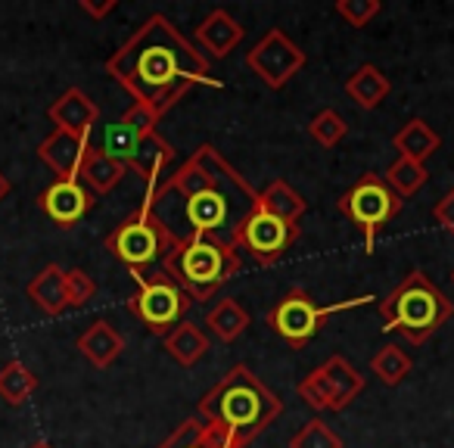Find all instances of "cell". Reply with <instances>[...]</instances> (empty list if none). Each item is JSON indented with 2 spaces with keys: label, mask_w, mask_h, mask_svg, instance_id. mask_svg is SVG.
<instances>
[{
  "label": "cell",
  "mask_w": 454,
  "mask_h": 448,
  "mask_svg": "<svg viewBox=\"0 0 454 448\" xmlns=\"http://www.w3.org/2000/svg\"><path fill=\"white\" fill-rule=\"evenodd\" d=\"M106 72L134 97V103L153 106L162 115L200 84L221 88V82L212 78L208 59L162 13H153L106 59Z\"/></svg>",
  "instance_id": "cell-1"
},
{
  "label": "cell",
  "mask_w": 454,
  "mask_h": 448,
  "mask_svg": "<svg viewBox=\"0 0 454 448\" xmlns=\"http://www.w3.org/2000/svg\"><path fill=\"white\" fill-rule=\"evenodd\" d=\"M162 218L168 228L171 240H187V237H215L234 247V237L240 224L255 212L259 206V193L255 187L240 175L231 171L218 184L206 190H196L190 196H168V200H153L144 202Z\"/></svg>",
  "instance_id": "cell-2"
},
{
  "label": "cell",
  "mask_w": 454,
  "mask_h": 448,
  "mask_svg": "<svg viewBox=\"0 0 454 448\" xmlns=\"http://www.w3.org/2000/svg\"><path fill=\"white\" fill-rule=\"evenodd\" d=\"M284 411V402L249 371L247 365H234L196 405L202 423H218L234 436L243 448L265 433Z\"/></svg>",
  "instance_id": "cell-3"
},
{
  "label": "cell",
  "mask_w": 454,
  "mask_h": 448,
  "mask_svg": "<svg viewBox=\"0 0 454 448\" xmlns=\"http://www.w3.org/2000/svg\"><path fill=\"white\" fill-rule=\"evenodd\" d=\"M243 262L237 247L215 237H187L171 243L162 271L187 293L190 303H208L227 280L240 274Z\"/></svg>",
  "instance_id": "cell-4"
},
{
  "label": "cell",
  "mask_w": 454,
  "mask_h": 448,
  "mask_svg": "<svg viewBox=\"0 0 454 448\" xmlns=\"http://www.w3.org/2000/svg\"><path fill=\"white\" fill-rule=\"evenodd\" d=\"M377 311L386 334H398L411 346H420L454 315V303L423 271H411L389 296L380 299Z\"/></svg>",
  "instance_id": "cell-5"
},
{
  "label": "cell",
  "mask_w": 454,
  "mask_h": 448,
  "mask_svg": "<svg viewBox=\"0 0 454 448\" xmlns=\"http://www.w3.org/2000/svg\"><path fill=\"white\" fill-rule=\"evenodd\" d=\"M377 296H358V299H346V303L336 305H317L315 296L302 287H293L280 296V303L268 311V324L271 330L286 342L290 349H305L317 334L324 330L327 318L340 315V311L358 309V305L373 303Z\"/></svg>",
  "instance_id": "cell-6"
},
{
  "label": "cell",
  "mask_w": 454,
  "mask_h": 448,
  "mask_svg": "<svg viewBox=\"0 0 454 448\" xmlns=\"http://www.w3.org/2000/svg\"><path fill=\"white\" fill-rule=\"evenodd\" d=\"M171 243L175 240H171L162 218L144 202L121 224H115V231L106 237V249L131 271H146V268L159 265L168 255Z\"/></svg>",
  "instance_id": "cell-7"
},
{
  "label": "cell",
  "mask_w": 454,
  "mask_h": 448,
  "mask_svg": "<svg viewBox=\"0 0 454 448\" xmlns=\"http://www.w3.org/2000/svg\"><path fill=\"white\" fill-rule=\"evenodd\" d=\"M336 206H340V212L352 221V228L361 234L367 255L377 249V237L383 234L386 224L402 212V200L392 193V187L377 171L361 175L358 184L352 190H346Z\"/></svg>",
  "instance_id": "cell-8"
},
{
  "label": "cell",
  "mask_w": 454,
  "mask_h": 448,
  "mask_svg": "<svg viewBox=\"0 0 454 448\" xmlns=\"http://www.w3.org/2000/svg\"><path fill=\"white\" fill-rule=\"evenodd\" d=\"M137 293L128 299V311L144 324L150 334L165 336L184 321V315L190 311V299L175 280L165 271L146 274V271H131Z\"/></svg>",
  "instance_id": "cell-9"
},
{
  "label": "cell",
  "mask_w": 454,
  "mask_h": 448,
  "mask_svg": "<svg viewBox=\"0 0 454 448\" xmlns=\"http://www.w3.org/2000/svg\"><path fill=\"white\" fill-rule=\"evenodd\" d=\"M364 392V377L352 367L346 355H333L321 367L299 380V398L315 411H346Z\"/></svg>",
  "instance_id": "cell-10"
},
{
  "label": "cell",
  "mask_w": 454,
  "mask_h": 448,
  "mask_svg": "<svg viewBox=\"0 0 454 448\" xmlns=\"http://www.w3.org/2000/svg\"><path fill=\"white\" fill-rule=\"evenodd\" d=\"M299 240V224L278 218V215L265 212V208L255 206V212H249V218L240 224L234 237L237 249H247L249 259L262 268L278 265L286 255V249Z\"/></svg>",
  "instance_id": "cell-11"
},
{
  "label": "cell",
  "mask_w": 454,
  "mask_h": 448,
  "mask_svg": "<svg viewBox=\"0 0 454 448\" xmlns=\"http://www.w3.org/2000/svg\"><path fill=\"white\" fill-rule=\"evenodd\" d=\"M247 66L268 84V88L280 90L284 84H290V78L305 66V53L293 44L290 35H284L280 28H271V32L247 53Z\"/></svg>",
  "instance_id": "cell-12"
},
{
  "label": "cell",
  "mask_w": 454,
  "mask_h": 448,
  "mask_svg": "<svg viewBox=\"0 0 454 448\" xmlns=\"http://www.w3.org/2000/svg\"><path fill=\"white\" fill-rule=\"evenodd\" d=\"M38 206H41V212L57 224V228H75L78 221H82L84 215L97 206V200H94V193L78 181V177H72V181L57 177L51 187L41 190Z\"/></svg>",
  "instance_id": "cell-13"
},
{
  "label": "cell",
  "mask_w": 454,
  "mask_h": 448,
  "mask_svg": "<svg viewBox=\"0 0 454 448\" xmlns=\"http://www.w3.org/2000/svg\"><path fill=\"white\" fill-rule=\"evenodd\" d=\"M47 115L57 125V131H69L75 138L90 140V131H94L97 119H100V106L82 88H69L51 103Z\"/></svg>",
  "instance_id": "cell-14"
},
{
  "label": "cell",
  "mask_w": 454,
  "mask_h": 448,
  "mask_svg": "<svg viewBox=\"0 0 454 448\" xmlns=\"http://www.w3.org/2000/svg\"><path fill=\"white\" fill-rule=\"evenodd\" d=\"M88 144H90V140L75 138V134H69V131H57V128H53V131L47 134L44 140H41L38 159L57 177H63V181H72V177H78V169H82V159H84V150H88Z\"/></svg>",
  "instance_id": "cell-15"
},
{
  "label": "cell",
  "mask_w": 454,
  "mask_h": 448,
  "mask_svg": "<svg viewBox=\"0 0 454 448\" xmlns=\"http://www.w3.org/2000/svg\"><path fill=\"white\" fill-rule=\"evenodd\" d=\"M243 38H247V28L227 13V10H212V13L196 26V44L212 59L231 57L234 47L243 44Z\"/></svg>",
  "instance_id": "cell-16"
},
{
  "label": "cell",
  "mask_w": 454,
  "mask_h": 448,
  "mask_svg": "<svg viewBox=\"0 0 454 448\" xmlns=\"http://www.w3.org/2000/svg\"><path fill=\"white\" fill-rule=\"evenodd\" d=\"M125 175H128L125 165L115 162V159H109L97 144H88V150H84V159H82V169H78V181H82L84 187L90 190V193H94V196L113 193Z\"/></svg>",
  "instance_id": "cell-17"
},
{
  "label": "cell",
  "mask_w": 454,
  "mask_h": 448,
  "mask_svg": "<svg viewBox=\"0 0 454 448\" xmlns=\"http://www.w3.org/2000/svg\"><path fill=\"white\" fill-rule=\"evenodd\" d=\"M171 162H175V150H171L168 140L156 131V134H150V138L140 140L137 153H134V159H131L128 169H131L134 175L144 177L146 193H153V190L159 187V175H165Z\"/></svg>",
  "instance_id": "cell-18"
},
{
  "label": "cell",
  "mask_w": 454,
  "mask_h": 448,
  "mask_svg": "<svg viewBox=\"0 0 454 448\" xmlns=\"http://www.w3.org/2000/svg\"><path fill=\"white\" fill-rule=\"evenodd\" d=\"M26 293L47 318H59L66 309H69V296H66V271L59 265L41 268V271L28 280Z\"/></svg>",
  "instance_id": "cell-19"
},
{
  "label": "cell",
  "mask_w": 454,
  "mask_h": 448,
  "mask_svg": "<svg viewBox=\"0 0 454 448\" xmlns=\"http://www.w3.org/2000/svg\"><path fill=\"white\" fill-rule=\"evenodd\" d=\"M125 349V336L109 321H94L82 336H78V352L94 367H109Z\"/></svg>",
  "instance_id": "cell-20"
},
{
  "label": "cell",
  "mask_w": 454,
  "mask_h": 448,
  "mask_svg": "<svg viewBox=\"0 0 454 448\" xmlns=\"http://www.w3.org/2000/svg\"><path fill=\"white\" fill-rule=\"evenodd\" d=\"M392 144H395L398 156L414 159V162L423 165L442 146V138L433 131V125H429L427 119H420V115H417V119H411L408 125L398 128L395 138H392Z\"/></svg>",
  "instance_id": "cell-21"
},
{
  "label": "cell",
  "mask_w": 454,
  "mask_h": 448,
  "mask_svg": "<svg viewBox=\"0 0 454 448\" xmlns=\"http://www.w3.org/2000/svg\"><path fill=\"white\" fill-rule=\"evenodd\" d=\"M346 94L352 97L361 109H377L380 103L392 94V82L373 63H364L346 78Z\"/></svg>",
  "instance_id": "cell-22"
},
{
  "label": "cell",
  "mask_w": 454,
  "mask_h": 448,
  "mask_svg": "<svg viewBox=\"0 0 454 448\" xmlns=\"http://www.w3.org/2000/svg\"><path fill=\"white\" fill-rule=\"evenodd\" d=\"M162 346L181 367H193L208 352V336L196 324L181 321L171 334L162 336Z\"/></svg>",
  "instance_id": "cell-23"
},
{
  "label": "cell",
  "mask_w": 454,
  "mask_h": 448,
  "mask_svg": "<svg viewBox=\"0 0 454 448\" xmlns=\"http://www.w3.org/2000/svg\"><path fill=\"white\" fill-rule=\"evenodd\" d=\"M259 208H265V212L290 221V224H299V218L305 215L309 202H305L302 193H296L286 181H271L259 193Z\"/></svg>",
  "instance_id": "cell-24"
},
{
  "label": "cell",
  "mask_w": 454,
  "mask_h": 448,
  "mask_svg": "<svg viewBox=\"0 0 454 448\" xmlns=\"http://www.w3.org/2000/svg\"><path fill=\"white\" fill-rule=\"evenodd\" d=\"M206 324L221 342H234L237 336H243V330L249 327V311L243 309L237 299H221V303H215V309L208 311Z\"/></svg>",
  "instance_id": "cell-25"
},
{
  "label": "cell",
  "mask_w": 454,
  "mask_h": 448,
  "mask_svg": "<svg viewBox=\"0 0 454 448\" xmlns=\"http://www.w3.org/2000/svg\"><path fill=\"white\" fill-rule=\"evenodd\" d=\"M38 389V377L22 361H7L0 367V398L7 405H26Z\"/></svg>",
  "instance_id": "cell-26"
},
{
  "label": "cell",
  "mask_w": 454,
  "mask_h": 448,
  "mask_svg": "<svg viewBox=\"0 0 454 448\" xmlns=\"http://www.w3.org/2000/svg\"><path fill=\"white\" fill-rule=\"evenodd\" d=\"M427 169H423L420 162H414V159H404V156H398L395 162L386 169V175H383V181L392 187V193L398 196V200H411V196L417 193V190L427 184Z\"/></svg>",
  "instance_id": "cell-27"
},
{
  "label": "cell",
  "mask_w": 454,
  "mask_h": 448,
  "mask_svg": "<svg viewBox=\"0 0 454 448\" xmlns=\"http://www.w3.org/2000/svg\"><path fill=\"white\" fill-rule=\"evenodd\" d=\"M411 367H414V361L402 346H383L371 358V371L377 373V380L383 386H398L411 373Z\"/></svg>",
  "instance_id": "cell-28"
},
{
  "label": "cell",
  "mask_w": 454,
  "mask_h": 448,
  "mask_svg": "<svg viewBox=\"0 0 454 448\" xmlns=\"http://www.w3.org/2000/svg\"><path fill=\"white\" fill-rule=\"evenodd\" d=\"M137 146H140V138L128 125H121V122H113V125L103 131V146H100V150L106 153L109 159H115V162L125 165V169L131 165Z\"/></svg>",
  "instance_id": "cell-29"
},
{
  "label": "cell",
  "mask_w": 454,
  "mask_h": 448,
  "mask_svg": "<svg viewBox=\"0 0 454 448\" xmlns=\"http://www.w3.org/2000/svg\"><path fill=\"white\" fill-rule=\"evenodd\" d=\"M346 134H348V125L336 109H321V113L309 122V138L315 140V144L327 146V150L340 146L342 140H346Z\"/></svg>",
  "instance_id": "cell-30"
},
{
  "label": "cell",
  "mask_w": 454,
  "mask_h": 448,
  "mask_svg": "<svg viewBox=\"0 0 454 448\" xmlns=\"http://www.w3.org/2000/svg\"><path fill=\"white\" fill-rule=\"evenodd\" d=\"M290 448H346V445H342L340 433H333L321 417H311L290 439Z\"/></svg>",
  "instance_id": "cell-31"
},
{
  "label": "cell",
  "mask_w": 454,
  "mask_h": 448,
  "mask_svg": "<svg viewBox=\"0 0 454 448\" xmlns=\"http://www.w3.org/2000/svg\"><path fill=\"white\" fill-rule=\"evenodd\" d=\"M66 296H69V309H84L97 296L94 278L82 268H69L66 271Z\"/></svg>",
  "instance_id": "cell-32"
},
{
  "label": "cell",
  "mask_w": 454,
  "mask_h": 448,
  "mask_svg": "<svg viewBox=\"0 0 454 448\" xmlns=\"http://www.w3.org/2000/svg\"><path fill=\"white\" fill-rule=\"evenodd\" d=\"M159 119H162V113H156L153 106H144V103H131L119 122H121V125H128L140 140H144V138H150V134H156Z\"/></svg>",
  "instance_id": "cell-33"
},
{
  "label": "cell",
  "mask_w": 454,
  "mask_h": 448,
  "mask_svg": "<svg viewBox=\"0 0 454 448\" xmlns=\"http://www.w3.org/2000/svg\"><path fill=\"white\" fill-rule=\"evenodd\" d=\"M336 13L342 16V20L348 22L352 28H364L367 22L373 20V16L380 13V0H336Z\"/></svg>",
  "instance_id": "cell-34"
},
{
  "label": "cell",
  "mask_w": 454,
  "mask_h": 448,
  "mask_svg": "<svg viewBox=\"0 0 454 448\" xmlns=\"http://www.w3.org/2000/svg\"><path fill=\"white\" fill-rule=\"evenodd\" d=\"M159 448H206V442H202L200 417H190V420H184L181 427H177Z\"/></svg>",
  "instance_id": "cell-35"
},
{
  "label": "cell",
  "mask_w": 454,
  "mask_h": 448,
  "mask_svg": "<svg viewBox=\"0 0 454 448\" xmlns=\"http://www.w3.org/2000/svg\"><path fill=\"white\" fill-rule=\"evenodd\" d=\"M202 442H206V448H243L240 442L234 439V436L227 433L224 427H218V423H202Z\"/></svg>",
  "instance_id": "cell-36"
},
{
  "label": "cell",
  "mask_w": 454,
  "mask_h": 448,
  "mask_svg": "<svg viewBox=\"0 0 454 448\" xmlns=\"http://www.w3.org/2000/svg\"><path fill=\"white\" fill-rule=\"evenodd\" d=\"M435 221H439L442 228H445L448 234L454 237V187L448 190V193L442 196L439 202H435Z\"/></svg>",
  "instance_id": "cell-37"
},
{
  "label": "cell",
  "mask_w": 454,
  "mask_h": 448,
  "mask_svg": "<svg viewBox=\"0 0 454 448\" xmlns=\"http://www.w3.org/2000/svg\"><path fill=\"white\" fill-rule=\"evenodd\" d=\"M78 7H82L88 16H94V20H103V16H109L115 7H119V0H103V4H94V0H82Z\"/></svg>",
  "instance_id": "cell-38"
},
{
  "label": "cell",
  "mask_w": 454,
  "mask_h": 448,
  "mask_svg": "<svg viewBox=\"0 0 454 448\" xmlns=\"http://www.w3.org/2000/svg\"><path fill=\"white\" fill-rule=\"evenodd\" d=\"M10 193H13V184H10V177L4 175V171H0V202L7 200Z\"/></svg>",
  "instance_id": "cell-39"
},
{
  "label": "cell",
  "mask_w": 454,
  "mask_h": 448,
  "mask_svg": "<svg viewBox=\"0 0 454 448\" xmlns=\"http://www.w3.org/2000/svg\"><path fill=\"white\" fill-rule=\"evenodd\" d=\"M28 448H53V445H51V442L41 439V442H32V445H28Z\"/></svg>",
  "instance_id": "cell-40"
},
{
  "label": "cell",
  "mask_w": 454,
  "mask_h": 448,
  "mask_svg": "<svg viewBox=\"0 0 454 448\" xmlns=\"http://www.w3.org/2000/svg\"><path fill=\"white\" fill-rule=\"evenodd\" d=\"M451 280H454V271H451Z\"/></svg>",
  "instance_id": "cell-41"
}]
</instances>
